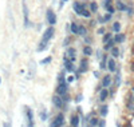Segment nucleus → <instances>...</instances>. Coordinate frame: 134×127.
Segmentation results:
<instances>
[{
	"label": "nucleus",
	"instance_id": "1",
	"mask_svg": "<svg viewBox=\"0 0 134 127\" xmlns=\"http://www.w3.org/2000/svg\"><path fill=\"white\" fill-rule=\"evenodd\" d=\"M22 8H23V19H24V27L30 26V19H28V8L26 6V0H23L22 3Z\"/></svg>",
	"mask_w": 134,
	"mask_h": 127
},
{
	"label": "nucleus",
	"instance_id": "2",
	"mask_svg": "<svg viewBox=\"0 0 134 127\" xmlns=\"http://www.w3.org/2000/svg\"><path fill=\"white\" fill-rule=\"evenodd\" d=\"M64 122V118L62 114H59L58 116H56L55 119H54L52 122H51V124H50V127H62V124H63Z\"/></svg>",
	"mask_w": 134,
	"mask_h": 127
},
{
	"label": "nucleus",
	"instance_id": "3",
	"mask_svg": "<svg viewBox=\"0 0 134 127\" xmlns=\"http://www.w3.org/2000/svg\"><path fill=\"white\" fill-rule=\"evenodd\" d=\"M47 20H48V23L51 24V26L56 24V15L54 14L51 9H48V11H47Z\"/></svg>",
	"mask_w": 134,
	"mask_h": 127
},
{
	"label": "nucleus",
	"instance_id": "4",
	"mask_svg": "<svg viewBox=\"0 0 134 127\" xmlns=\"http://www.w3.org/2000/svg\"><path fill=\"white\" fill-rule=\"evenodd\" d=\"M54 32H55V29H54L52 27H50V28H47V29H46V32H44V35H43V39H44V40H47V42H48L50 39H51V38L54 36Z\"/></svg>",
	"mask_w": 134,
	"mask_h": 127
},
{
	"label": "nucleus",
	"instance_id": "5",
	"mask_svg": "<svg viewBox=\"0 0 134 127\" xmlns=\"http://www.w3.org/2000/svg\"><path fill=\"white\" fill-rule=\"evenodd\" d=\"M74 11L78 15H82L83 11H85V6H83V4H79L78 1H75V3H74Z\"/></svg>",
	"mask_w": 134,
	"mask_h": 127
},
{
	"label": "nucleus",
	"instance_id": "6",
	"mask_svg": "<svg viewBox=\"0 0 134 127\" xmlns=\"http://www.w3.org/2000/svg\"><path fill=\"white\" fill-rule=\"evenodd\" d=\"M66 92H67V84H66V82H63V83H59L58 94H59V95H64Z\"/></svg>",
	"mask_w": 134,
	"mask_h": 127
},
{
	"label": "nucleus",
	"instance_id": "7",
	"mask_svg": "<svg viewBox=\"0 0 134 127\" xmlns=\"http://www.w3.org/2000/svg\"><path fill=\"white\" fill-rule=\"evenodd\" d=\"M27 115H28V123H30V127L34 126V115H32V110L27 107Z\"/></svg>",
	"mask_w": 134,
	"mask_h": 127
},
{
	"label": "nucleus",
	"instance_id": "8",
	"mask_svg": "<svg viewBox=\"0 0 134 127\" xmlns=\"http://www.w3.org/2000/svg\"><path fill=\"white\" fill-rule=\"evenodd\" d=\"M52 103H54V106H55V107L60 108L62 104H63V102H62V99L59 98V96H54V98H52Z\"/></svg>",
	"mask_w": 134,
	"mask_h": 127
},
{
	"label": "nucleus",
	"instance_id": "9",
	"mask_svg": "<svg viewBox=\"0 0 134 127\" xmlns=\"http://www.w3.org/2000/svg\"><path fill=\"white\" fill-rule=\"evenodd\" d=\"M107 68L110 70L111 72L115 71V62H114V59H109V62H107Z\"/></svg>",
	"mask_w": 134,
	"mask_h": 127
},
{
	"label": "nucleus",
	"instance_id": "10",
	"mask_svg": "<svg viewBox=\"0 0 134 127\" xmlns=\"http://www.w3.org/2000/svg\"><path fill=\"white\" fill-rule=\"evenodd\" d=\"M47 43H48V42H47V40H44V39H43V40L40 42V44H39V46H38V52H42V51H43V49H46V47H47Z\"/></svg>",
	"mask_w": 134,
	"mask_h": 127
},
{
	"label": "nucleus",
	"instance_id": "11",
	"mask_svg": "<svg viewBox=\"0 0 134 127\" xmlns=\"http://www.w3.org/2000/svg\"><path fill=\"white\" fill-rule=\"evenodd\" d=\"M81 64H82V67H81L79 71H81V72H86V71H87V60H86V59H82Z\"/></svg>",
	"mask_w": 134,
	"mask_h": 127
},
{
	"label": "nucleus",
	"instance_id": "12",
	"mask_svg": "<svg viewBox=\"0 0 134 127\" xmlns=\"http://www.w3.org/2000/svg\"><path fill=\"white\" fill-rule=\"evenodd\" d=\"M114 40H115V43H122V42L125 40V35L117 34V35H115V38H114Z\"/></svg>",
	"mask_w": 134,
	"mask_h": 127
},
{
	"label": "nucleus",
	"instance_id": "13",
	"mask_svg": "<svg viewBox=\"0 0 134 127\" xmlns=\"http://www.w3.org/2000/svg\"><path fill=\"white\" fill-rule=\"evenodd\" d=\"M110 83H111V78L109 75H106L105 78H103V80H102V87H107Z\"/></svg>",
	"mask_w": 134,
	"mask_h": 127
},
{
	"label": "nucleus",
	"instance_id": "14",
	"mask_svg": "<svg viewBox=\"0 0 134 127\" xmlns=\"http://www.w3.org/2000/svg\"><path fill=\"white\" fill-rule=\"evenodd\" d=\"M70 29H71V34H76L78 35V29H79V26L76 23H71L70 26Z\"/></svg>",
	"mask_w": 134,
	"mask_h": 127
},
{
	"label": "nucleus",
	"instance_id": "15",
	"mask_svg": "<svg viewBox=\"0 0 134 127\" xmlns=\"http://www.w3.org/2000/svg\"><path fill=\"white\" fill-rule=\"evenodd\" d=\"M107 95H109L107 90H106V88H103L102 91H101V94H99V99H101V100H105V99L107 98Z\"/></svg>",
	"mask_w": 134,
	"mask_h": 127
},
{
	"label": "nucleus",
	"instance_id": "16",
	"mask_svg": "<svg viewBox=\"0 0 134 127\" xmlns=\"http://www.w3.org/2000/svg\"><path fill=\"white\" fill-rule=\"evenodd\" d=\"M86 34H87V29H86V27H83V26H79L78 35H81V36H86Z\"/></svg>",
	"mask_w": 134,
	"mask_h": 127
},
{
	"label": "nucleus",
	"instance_id": "17",
	"mask_svg": "<svg viewBox=\"0 0 134 127\" xmlns=\"http://www.w3.org/2000/svg\"><path fill=\"white\" fill-rule=\"evenodd\" d=\"M115 44V40L114 39H110V40L106 43V46H105V49H110V48H113V46Z\"/></svg>",
	"mask_w": 134,
	"mask_h": 127
},
{
	"label": "nucleus",
	"instance_id": "18",
	"mask_svg": "<svg viewBox=\"0 0 134 127\" xmlns=\"http://www.w3.org/2000/svg\"><path fill=\"white\" fill-rule=\"evenodd\" d=\"M71 124H73V127L79 126V118L78 116H73V118H71Z\"/></svg>",
	"mask_w": 134,
	"mask_h": 127
},
{
	"label": "nucleus",
	"instance_id": "19",
	"mask_svg": "<svg viewBox=\"0 0 134 127\" xmlns=\"http://www.w3.org/2000/svg\"><path fill=\"white\" fill-rule=\"evenodd\" d=\"M83 54H85L86 56H90L91 54H93V49H91V47H89V46H86L85 48H83Z\"/></svg>",
	"mask_w": 134,
	"mask_h": 127
},
{
	"label": "nucleus",
	"instance_id": "20",
	"mask_svg": "<svg viewBox=\"0 0 134 127\" xmlns=\"http://www.w3.org/2000/svg\"><path fill=\"white\" fill-rule=\"evenodd\" d=\"M117 9H119V11H126V6L122 3V1H117Z\"/></svg>",
	"mask_w": 134,
	"mask_h": 127
},
{
	"label": "nucleus",
	"instance_id": "21",
	"mask_svg": "<svg viewBox=\"0 0 134 127\" xmlns=\"http://www.w3.org/2000/svg\"><path fill=\"white\" fill-rule=\"evenodd\" d=\"M107 113H109V107L107 106H102V107H101V115H102V116H106V115H107Z\"/></svg>",
	"mask_w": 134,
	"mask_h": 127
},
{
	"label": "nucleus",
	"instance_id": "22",
	"mask_svg": "<svg viewBox=\"0 0 134 127\" xmlns=\"http://www.w3.org/2000/svg\"><path fill=\"white\" fill-rule=\"evenodd\" d=\"M119 29H121V24L118 23V21H115V23L113 24V31L118 34V32H119Z\"/></svg>",
	"mask_w": 134,
	"mask_h": 127
},
{
	"label": "nucleus",
	"instance_id": "23",
	"mask_svg": "<svg viewBox=\"0 0 134 127\" xmlns=\"http://www.w3.org/2000/svg\"><path fill=\"white\" fill-rule=\"evenodd\" d=\"M66 70L68 72H73L74 71V66H73V63H70V62H66Z\"/></svg>",
	"mask_w": 134,
	"mask_h": 127
},
{
	"label": "nucleus",
	"instance_id": "24",
	"mask_svg": "<svg viewBox=\"0 0 134 127\" xmlns=\"http://www.w3.org/2000/svg\"><path fill=\"white\" fill-rule=\"evenodd\" d=\"M111 54H113L114 58H117V56H119V49L117 48V47H113L111 48Z\"/></svg>",
	"mask_w": 134,
	"mask_h": 127
},
{
	"label": "nucleus",
	"instance_id": "25",
	"mask_svg": "<svg viewBox=\"0 0 134 127\" xmlns=\"http://www.w3.org/2000/svg\"><path fill=\"white\" fill-rule=\"evenodd\" d=\"M90 9H91L93 12H97V9H98V4H97L95 1H93V3L90 4Z\"/></svg>",
	"mask_w": 134,
	"mask_h": 127
},
{
	"label": "nucleus",
	"instance_id": "26",
	"mask_svg": "<svg viewBox=\"0 0 134 127\" xmlns=\"http://www.w3.org/2000/svg\"><path fill=\"white\" fill-rule=\"evenodd\" d=\"M110 39H111V34H105L103 35V42H105V43H107Z\"/></svg>",
	"mask_w": 134,
	"mask_h": 127
},
{
	"label": "nucleus",
	"instance_id": "27",
	"mask_svg": "<svg viewBox=\"0 0 134 127\" xmlns=\"http://www.w3.org/2000/svg\"><path fill=\"white\" fill-rule=\"evenodd\" d=\"M110 19H111V14H109V15H106L105 17H101V21H102V23L103 21H109Z\"/></svg>",
	"mask_w": 134,
	"mask_h": 127
},
{
	"label": "nucleus",
	"instance_id": "28",
	"mask_svg": "<svg viewBox=\"0 0 134 127\" xmlns=\"http://www.w3.org/2000/svg\"><path fill=\"white\" fill-rule=\"evenodd\" d=\"M106 67H107V66H106V55H105V56H103V60L101 62V68H102V70H105Z\"/></svg>",
	"mask_w": 134,
	"mask_h": 127
},
{
	"label": "nucleus",
	"instance_id": "29",
	"mask_svg": "<svg viewBox=\"0 0 134 127\" xmlns=\"http://www.w3.org/2000/svg\"><path fill=\"white\" fill-rule=\"evenodd\" d=\"M51 62V56H48V58H44L43 60H40V64H47Z\"/></svg>",
	"mask_w": 134,
	"mask_h": 127
},
{
	"label": "nucleus",
	"instance_id": "30",
	"mask_svg": "<svg viewBox=\"0 0 134 127\" xmlns=\"http://www.w3.org/2000/svg\"><path fill=\"white\" fill-rule=\"evenodd\" d=\"M106 9H107V12H109V14H111V15H113L114 12H115V8H114L113 6H109L107 8H106Z\"/></svg>",
	"mask_w": 134,
	"mask_h": 127
},
{
	"label": "nucleus",
	"instance_id": "31",
	"mask_svg": "<svg viewBox=\"0 0 134 127\" xmlns=\"http://www.w3.org/2000/svg\"><path fill=\"white\" fill-rule=\"evenodd\" d=\"M90 124L91 126H97V124H99V122H98V119H95V118H93L90 120Z\"/></svg>",
	"mask_w": 134,
	"mask_h": 127
},
{
	"label": "nucleus",
	"instance_id": "32",
	"mask_svg": "<svg viewBox=\"0 0 134 127\" xmlns=\"http://www.w3.org/2000/svg\"><path fill=\"white\" fill-rule=\"evenodd\" d=\"M82 16H85V17H90V16H91V14H90V11L85 9V11H83V14H82Z\"/></svg>",
	"mask_w": 134,
	"mask_h": 127
},
{
	"label": "nucleus",
	"instance_id": "33",
	"mask_svg": "<svg viewBox=\"0 0 134 127\" xmlns=\"http://www.w3.org/2000/svg\"><path fill=\"white\" fill-rule=\"evenodd\" d=\"M109 6H111V0H105V3H103V7L107 8Z\"/></svg>",
	"mask_w": 134,
	"mask_h": 127
},
{
	"label": "nucleus",
	"instance_id": "34",
	"mask_svg": "<svg viewBox=\"0 0 134 127\" xmlns=\"http://www.w3.org/2000/svg\"><path fill=\"white\" fill-rule=\"evenodd\" d=\"M68 55L75 56V49H74V48H70V49H68Z\"/></svg>",
	"mask_w": 134,
	"mask_h": 127
},
{
	"label": "nucleus",
	"instance_id": "35",
	"mask_svg": "<svg viewBox=\"0 0 134 127\" xmlns=\"http://www.w3.org/2000/svg\"><path fill=\"white\" fill-rule=\"evenodd\" d=\"M3 127H12L11 122H4V123H3Z\"/></svg>",
	"mask_w": 134,
	"mask_h": 127
},
{
	"label": "nucleus",
	"instance_id": "36",
	"mask_svg": "<svg viewBox=\"0 0 134 127\" xmlns=\"http://www.w3.org/2000/svg\"><path fill=\"white\" fill-rule=\"evenodd\" d=\"M98 34L99 35H105V28H99L98 29Z\"/></svg>",
	"mask_w": 134,
	"mask_h": 127
},
{
	"label": "nucleus",
	"instance_id": "37",
	"mask_svg": "<svg viewBox=\"0 0 134 127\" xmlns=\"http://www.w3.org/2000/svg\"><path fill=\"white\" fill-rule=\"evenodd\" d=\"M42 120H46V111H42Z\"/></svg>",
	"mask_w": 134,
	"mask_h": 127
},
{
	"label": "nucleus",
	"instance_id": "38",
	"mask_svg": "<svg viewBox=\"0 0 134 127\" xmlns=\"http://www.w3.org/2000/svg\"><path fill=\"white\" fill-rule=\"evenodd\" d=\"M73 80H74V78H73V76H68V78H67V82H68V83H71Z\"/></svg>",
	"mask_w": 134,
	"mask_h": 127
},
{
	"label": "nucleus",
	"instance_id": "39",
	"mask_svg": "<svg viewBox=\"0 0 134 127\" xmlns=\"http://www.w3.org/2000/svg\"><path fill=\"white\" fill-rule=\"evenodd\" d=\"M99 127H105V120H102V122H99Z\"/></svg>",
	"mask_w": 134,
	"mask_h": 127
},
{
	"label": "nucleus",
	"instance_id": "40",
	"mask_svg": "<svg viewBox=\"0 0 134 127\" xmlns=\"http://www.w3.org/2000/svg\"><path fill=\"white\" fill-rule=\"evenodd\" d=\"M66 1H67V0H62V3H60V7H62V6H63V4H64V3H66Z\"/></svg>",
	"mask_w": 134,
	"mask_h": 127
},
{
	"label": "nucleus",
	"instance_id": "41",
	"mask_svg": "<svg viewBox=\"0 0 134 127\" xmlns=\"http://www.w3.org/2000/svg\"><path fill=\"white\" fill-rule=\"evenodd\" d=\"M0 82H1V79H0Z\"/></svg>",
	"mask_w": 134,
	"mask_h": 127
}]
</instances>
